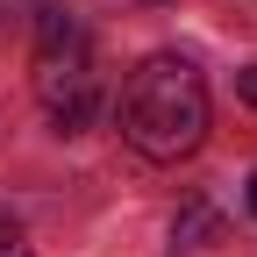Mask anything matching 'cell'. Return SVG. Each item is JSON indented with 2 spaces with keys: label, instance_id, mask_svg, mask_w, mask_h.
<instances>
[{
  "label": "cell",
  "instance_id": "obj_4",
  "mask_svg": "<svg viewBox=\"0 0 257 257\" xmlns=\"http://www.w3.org/2000/svg\"><path fill=\"white\" fill-rule=\"evenodd\" d=\"M236 93H243L250 107H257V64H243V72H236Z\"/></svg>",
  "mask_w": 257,
  "mask_h": 257
},
{
  "label": "cell",
  "instance_id": "obj_2",
  "mask_svg": "<svg viewBox=\"0 0 257 257\" xmlns=\"http://www.w3.org/2000/svg\"><path fill=\"white\" fill-rule=\"evenodd\" d=\"M29 72H36V100L50 107L57 136H79L100 107V79H93V36L72 8H43L36 15V57H29Z\"/></svg>",
  "mask_w": 257,
  "mask_h": 257
},
{
  "label": "cell",
  "instance_id": "obj_1",
  "mask_svg": "<svg viewBox=\"0 0 257 257\" xmlns=\"http://www.w3.org/2000/svg\"><path fill=\"white\" fill-rule=\"evenodd\" d=\"M121 136L150 165H179V157L200 150V136H207V79L193 72V57L157 50V57H143L128 72V86H121Z\"/></svg>",
  "mask_w": 257,
  "mask_h": 257
},
{
  "label": "cell",
  "instance_id": "obj_5",
  "mask_svg": "<svg viewBox=\"0 0 257 257\" xmlns=\"http://www.w3.org/2000/svg\"><path fill=\"white\" fill-rule=\"evenodd\" d=\"M250 214H257V179H250Z\"/></svg>",
  "mask_w": 257,
  "mask_h": 257
},
{
  "label": "cell",
  "instance_id": "obj_3",
  "mask_svg": "<svg viewBox=\"0 0 257 257\" xmlns=\"http://www.w3.org/2000/svg\"><path fill=\"white\" fill-rule=\"evenodd\" d=\"M0 257H29V243H22V221L0 207Z\"/></svg>",
  "mask_w": 257,
  "mask_h": 257
}]
</instances>
